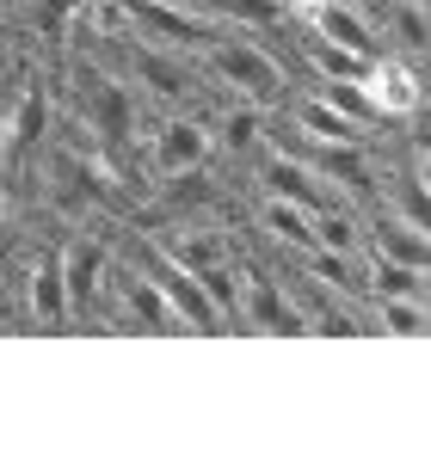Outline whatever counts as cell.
<instances>
[{"mask_svg":"<svg viewBox=\"0 0 431 461\" xmlns=\"http://www.w3.org/2000/svg\"><path fill=\"white\" fill-rule=\"evenodd\" d=\"M302 56H308L315 80H358V74H363V56L339 50V43H326V37L308 32V25H302Z\"/></svg>","mask_w":431,"mask_h":461,"instance_id":"18","label":"cell"},{"mask_svg":"<svg viewBox=\"0 0 431 461\" xmlns=\"http://www.w3.org/2000/svg\"><path fill=\"white\" fill-rule=\"evenodd\" d=\"M358 86H363V99H370V111H376V123H413V117L426 111V80H419V68H413L407 56H395V50H376V56L363 62Z\"/></svg>","mask_w":431,"mask_h":461,"instance_id":"4","label":"cell"},{"mask_svg":"<svg viewBox=\"0 0 431 461\" xmlns=\"http://www.w3.org/2000/svg\"><path fill=\"white\" fill-rule=\"evenodd\" d=\"M74 123L93 136L99 148H111V154H124V148L136 142V99H130V86L117 80L111 68H99V62H74Z\"/></svg>","mask_w":431,"mask_h":461,"instance_id":"2","label":"cell"},{"mask_svg":"<svg viewBox=\"0 0 431 461\" xmlns=\"http://www.w3.org/2000/svg\"><path fill=\"white\" fill-rule=\"evenodd\" d=\"M136 265H142L148 277L160 284V295L179 308L185 332H222V314L210 308V295H204V284H197V271H185L179 258H167L154 240H142V247H136Z\"/></svg>","mask_w":431,"mask_h":461,"instance_id":"8","label":"cell"},{"mask_svg":"<svg viewBox=\"0 0 431 461\" xmlns=\"http://www.w3.org/2000/svg\"><path fill=\"white\" fill-rule=\"evenodd\" d=\"M210 117L204 111H173V117H160L154 130H148V173L154 178H179V173H197L204 160H210Z\"/></svg>","mask_w":431,"mask_h":461,"instance_id":"5","label":"cell"},{"mask_svg":"<svg viewBox=\"0 0 431 461\" xmlns=\"http://www.w3.org/2000/svg\"><path fill=\"white\" fill-rule=\"evenodd\" d=\"M241 326H259V332H308V320H302V302H289L278 277H265V271H241Z\"/></svg>","mask_w":431,"mask_h":461,"instance_id":"10","label":"cell"},{"mask_svg":"<svg viewBox=\"0 0 431 461\" xmlns=\"http://www.w3.org/2000/svg\"><path fill=\"white\" fill-rule=\"evenodd\" d=\"M154 247L167 252V258H179L185 271H204V265H228L234 258V240L222 234V228H210V221H179L167 240H154Z\"/></svg>","mask_w":431,"mask_h":461,"instance_id":"13","label":"cell"},{"mask_svg":"<svg viewBox=\"0 0 431 461\" xmlns=\"http://www.w3.org/2000/svg\"><path fill=\"white\" fill-rule=\"evenodd\" d=\"M210 136L222 148H234V154H252V148L265 142V105L228 99V111H222V117H210Z\"/></svg>","mask_w":431,"mask_h":461,"instance_id":"15","label":"cell"},{"mask_svg":"<svg viewBox=\"0 0 431 461\" xmlns=\"http://www.w3.org/2000/svg\"><path fill=\"white\" fill-rule=\"evenodd\" d=\"M25 302H32V320L43 332H62L69 320V284H62V252L43 247L32 252V271H25Z\"/></svg>","mask_w":431,"mask_h":461,"instance_id":"11","label":"cell"},{"mask_svg":"<svg viewBox=\"0 0 431 461\" xmlns=\"http://www.w3.org/2000/svg\"><path fill=\"white\" fill-rule=\"evenodd\" d=\"M259 178H265V191H271V197H289V203H302V210L339 203L321 178L302 167V154H296V148H271V154H265V167H259Z\"/></svg>","mask_w":431,"mask_h":461,"instance_id":"12","label":"cell"},{"mask_svg":"<svg viewBox=\"0 0 431 461\" xmlns=\"http://www.w3.org/2000/svg\"><path fill=\"white\" fill-rule=\"evenodd\" d=\"M308 215L315 210H302V203H289V197H259V228L278 240V247H289V252H302L308 247Z\"/></svg>","mask_w":431,"mask_h":461,"instance_id":"16","label":"cell"},{"mask_svg":"<svg viewBox=\"0 0 431 461\" xmlns=\"http://www.w3.org/2000/svg\"><path fill=\"white\" fill-rule=\"evenodd\" d=\"M74 19H80V0H32V25H37V37H50V43H62Z\"/></svg>","mask_w":431,"mask_h":461,"instance_id":"21","label":"cell"},{"mask_svg":"<svg viewBox=\"0 0 431 461\" xmlns=\"http://www.w3.org/2000/svg\"><path fill=\"white\" fill-rule=\"evenodd\" d=\"M50 142H56V99H50L43 74H19L13 111H6V136H0V160H6V167H25V160H37Z\"/></svg>","mask_w":431,"mask_h":461,"instance_id":"3","label":"cell"},{"mask_svg":"<svg viewBox=\"0 0 431 461\" xmlns=\"http://www.w3.org/2000/svg\"><path fill=\"white\" fill-rule=\"evenodd\" d=\"M370 320H376L370 332H389V339H426V295H382Z\"/></svg>","mask_w":431,"mask_h":461,"instance_id":"17","label":"cell"},{"mask_svg":"<svg viewBox=\"0 0 431 461\" xmlns=\"http://www.w3.org/2000/svg\"><path fill=\"white\" fill-rule=\"evenodd\" d=\"M13 86H19V74H0V136H6V111H13Z\"/></svg>","mask_w":431,"mask_h":461,"instance_id":"22","label":"cell"},{"mask_svg":"<svg viewBox=\"0 0 431 461\" xmlns=\"http://www.w3.org/2000/svg\"><path fill=\"white\" fill-rule=\"evenodd\" d=\"M197 74L204 80H216L228 99H247V105H278L284 99V62L259 43V37H241V32H222V37H210L197 56Z\"/></svg>","mask_w":431,"mask_h":461,"instance_id":"1","label":"cell"},{"mask_svg":"<svg viewBox=\"0 0 431 461\" xmlns=\"http://www.w3.org/2000/svg\"><path fill=\"white\" fill-rule=\"evenodd\" d=\"M105 295H117V302H124V320L142 326V332H185L179 308L160 295V284L148 277L142 265H117V258H111V289Z\"/></svg>","mask_w":431,"mask_h":461,"instance_id":"9","label":"cell"},{"mask_svg":"<svg viewBox=\"0 0 431 461\" xmlns=\"http://www.w3.org/2000/svg\"><path fill=\"white\" fill-rule=\"evenodd\" d=\"M0 215H6V191H0Z\"/></svg>","mask_w":431,"mask_h":461,"instance_id":"23","label":"cell"},{"mask_svg":"<svg viewBox=\"0 0 431 461\" xmlns=\"http://www.w3.org/2000/svg\"><path fill=\"white\" fill-rule=\"evenodd\" d=\"M363 295H370V302H382V295H426V271H419V265L370 258V265H363Z\"/></svg>","mask_w":431,"mask_h":461,"instance_id":"19","label":"cell"},{"mask_svg":"<svg viewBox=\"0 0 431 461\" xmlns=\"http://www.w3.org/2000/svg\"><path fill=\"white\" fill-rule=\"evenodd\" d=\"M130 74L142 80L148 93L160 99V105H173V111H197V62L191 56H179V50H160V43H148V37H130Z\"/></svg>","mask_w":431,"mask_h":461,"instance_id":"6","label":"cell"},{"mask_svg":"<svg viewBox=\"0 0 431 461\" xmlns=\"http://www.w3.org/2000/svg\"><path fill=\"white\" fill-rule=\"evenodd\" d=\"M363 240H370L376 258H389V265H419V271H426V258H431L426 228H419V221H400L395 210L376 215V228H363Z\"/></svg>","mask_w":431,"mask_h":461,"instance_id":"14","label":"cell"},{"mask_svg":"<svg viewBox=\"0 0 431 461\" xmlns=\"http://www.w3.org/2000/svg\"><path fill=\"white\" fill-rule=\"evenodd\" d=\"M197 284H204V295H210V308L222 320L241 314V271H234V258H228V265H204V271H197Z\"/></svg>","mask_w":431,"mask_h":461,"instance_id":"20","label":"cell"},{"mask_svg":"<svg viewBox=\"0 0 431 461\" xmlns=\"http://www.w3.org/2000/svg\"><path fill=\"white\" fill-rule=\"evenodd\" d=\"M56 252H62V284H69V320H93L111 289V247L99 234H74Z\"/></svg>","mask_w":431,"mask_h":461,"instance_id":"7","label":"cell"}]
</instances>
